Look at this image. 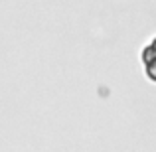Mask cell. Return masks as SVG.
I'll use <instances>...</instances> for the list:
<instances>
[{"mask_svg": "<svg viewBox=\"0 0 156 152\" xmlns=\"http://www.w3.org/2000/svg\"><path fill=\"white\" fill-rule=\"evenodd\" d=\"M140 61H142V67H144L146 77L156 83V38L142 50Z\"/></svg>", "mask_w": 156, "mask_h": 152, "instance_id": "cell-1", "label": "cell"}]
</instances>
